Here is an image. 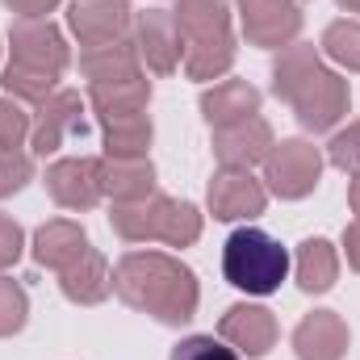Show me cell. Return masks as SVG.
Wrapping results in <instances>:
<instances>
[{
    "label": "cell",
    "instance_id": "7402d4cb",
    "mask_svg": "<svg viewBox=\"0 0 360 360\" xmlns=\"http://www.w3.org/2000/svg\"><path fill=\"white\" fill-rule=\"evenodd\" d=\"M323 46H327L331 59H340V63H348V68L360 72V25L356 21H335L323 34Z\"/></svg>",
    "mask_w": 360,
    "mask_h": 360
},
{
    "label": "cell",
    "instance_id": "f546056e",
    "mask_svg": "<svg viewBox=\"0 0 360 360\" xmlns=\"http://www.w3.org/2000/svg\"><path fill=\"white\" fill-rule=\"evenodd\" d=\"M344 243H348V260H352V269H360V222L356 226H348Z\"/></svg>",
    "mask_w": 360,
    "mask_h": 360
},
{
    "label": "cell",
    "instance_id": "4316f807",
    "mask_svg": "<svg viewBox=\"0 0 360 360\" xmlns=\"http://www.w3.org/2000/svg\"><path fill=\"white\" fill-rule=\"evenodd\" d=\"M25 134V113L8 101H0V151H13Z\"/></svg>",
    "mask_w": 360,
    "mask_h": 360
},
{
    "label": "cell",
    "instance_id": "3957f363",
    "mask_svg": "<svg viewBox=\"0 0 360 360\" xmlns=\"http://www.w3.org/2000/svg\"><path fill=\"white\" fill-rule=\"evenodd\" d=\"M172 17L184 38V72L188 76L210 80L231 68L235 46H231V17H226L222 0H180Z\"/></svg>",
    "mask_w": 360,
    "mask_h": 360
},
{
    "label": "cell",
    "instance_id": "d4e9b609",
    "mask_svg": "<svg viewBox=\"0 0 360 360\" xmlns=\"http://www.w3.org/2000/svg\"><path fill=\"white\" fill-rule=\"evenodd\" d=\"M331 164L344 168V172H352V176H360V122L331 139Z\"/></svg>",
    "mask_w": 360,
    "mask_h": 360
},
{
    "label": "cell",
    "instance_id": "603a6c76",
    "mask_svg": "<svg viewBox=\"0 0 360 360\" xmlns=\"http://www.w3.org/2000/svg\"><path fill=\"white\" fill-rule=\"evenodd\" d=\"M25 310H30V302H25V289H21L17 281L0 276V335H13V331H21V323H25Z\"/></svg>",
    "mask_w": 360,
    "mask_h": 360
},
{
    "label": "cell",
    "instance_id": "4fadbf2b",
    "mask_svg": "<svg viewBox=\"0 0 360 360\" xmlns=\"http://www.w3.org/2000/svg\"><path fill=\"white\" fill-rule=\"evenodd\" d=\"M222 340L248 356H264L276 340V323L264 306H231L222 319Z\"/></svg>",
    "mask_w": 360,
    "mask_h": 360
},
{
    "label": "cell",
    "instance_id": "e0dca14e",
    "mask_svg": "<svg viewBox=\"0 0 360 360\" xmlns=\"http://www.w3.org/2000/svg\"><path fill=\"white\" fill-rule=\"evenodd\" d=\"M139 42H143V55L155 72H172L180 59V30H176V17L172 13H143L139 17Z\"/></svg>",
    "mask_w": 360,
    "mask_h": 360
},
{
    "label": "cell",
    "instance_id": "8fae6325",
    "mask_svg": "<svg viewBox=\"0 0 360 360\" xmlns=\"http://www.w3.org/2000/svg\"><path fill=\"white\" fill-rule=\"evenodd\" d=\"M243 4V25H248V38L260 42V46H281L297 34L302 25V13L293 0H239Z\"/></svg>",
    "mask_w": 360,
    "mask_h": 360
},
{
    "label": "cell",
    "instance_id": "ffe728a7",
    "mask_svg": "<svg viewBox=\"0 0 360 360\" xmlns=\"http://www.w3.org/2000/svg\"><path fill=\"white\" fill-rule=\"evenodd\" d=\"M151 176L155 172H151L147 160H109V164H101V184L117 201H143L151 193Z\"/></svg>",
    "mask_w": 360,
    "mask_h": 360
},
{
    "label": "cell",
    "instance_id": "5b68a950",
    "mask_svg": "<svg viewBox=\"0 0 360 360\" xmlns=\"http://www.w3.org/2000/svg\"><path fill=\"white\" fill-rule=\"evenodd\" d=\"M113 226L122 239H164L172 248H184L201 235V218L188 201L168 197H143V201H122L113 210Z\"/></svg>",
    "mask_w": 360,
    "mask_h": 360
},
{
    "label": "cell",
    "instance_id": "9a60e30c",
    "mask_svg": "<svg viewBox=\"0 0 360 360\" xmlns=\"http://www.w3.org/2000/svg\"><path fill=\"white\" fill-rule=\"evenodd\" d=\"M80 96L76 92H59L42 105V117H38V130H34V147L46 155V151H59L63 139L72 134H84V117H80Z\"/></svg>",
    "mask_w": 360,
    "mask_h": 360
},
{
    "label": "cell",
    "instance_id": "1f68e13d",
    "mask_svg": "<svg viewBox=\"0 0 360 360\" xmlns=\"http://www.w3.org/2000/svg\"><path fill=\"white\" fill-rule=\"evenodd\" d=\"M340 4H344V8H356V13H360V0H340Z\"/></svg>",
    "mask_w": 360,
    "mask_h": 360
},
{
    "label": "cell",
    "instance_id": "f1b7e54d",
    "mask_svg": "<svg viewBox=\"0 0 360 360\" xmlns=\"http://www.w3.org/2000/svg\"><path fill=\"white\" fill-rule=\"evenodd\" d=\"M8 8H13V13H21L25 21H42V13H51V8H55V0H8Z\"/></svg>",
    "mask_w": 360,
    "mask_h": 360
},
{
    "label": "cell",
    "instance_id": "83f0119b",
    "mask_svg": "<svg viewBox=\"0 0 360 360\" xmlns=\"http://www.w3.org/2000/svg\"><path fill=\"white\" fill-rule=\"evenodd\" d=\"M17 252H21V226H17L13 218H4V214H0V269H4V264H13V260H17Z\"/></svg>",
    "mask_w": 360,
    "mask_h": 360
},
{
    "label": "cell",
    "instance_id": "5bb4252c",
    "mask_svg": "<svg viewBox=\"0 0 360 360\" xmlns=\"http://www.w3.org/2000/svg\"><path fill=\"white\" fill-rule=\"evenodd\" d=\"M293 348H297L302 360H340L344 348H348V327L331 310H314L293 331Z\"/></svg>",
    "mask_w": 360,
    "mask_h": 360
},
{
    "label": "cell",
    "instance_id": "7a4b0ae2",
    "mask_svg": "<svg viewBox=\"0 0 360 360\" xmlns=\"http://www.w3.org/2000/svg\"><path fill=\"white\" fill-rule=\"evenodd\" d=\"M272 80H276V84H272L276 96H285V101L297 109L302 126H310V130L335 126V122L344 117V109H348V84H344L340 76H331V72L314 59L310 46L285 51V55L276 59V68H272Z\"/></svg>",
    "mask_w": 360,
    "mask_h": 360
},
{
    "label": "cell",
    "instance_id": "d6986e66",
    "mask_svg": "<svg viewBox=\"0 0 360 360\" xmlns=\"http://www.w3.org/2000/svg\"><path fill=\"white\" fill-rule=\"evenodd\" d=\"M109 269H105V260L96 256V252H84L76 264H68L63 269V293L72 297V302H101L105 293H109Z\"/></svg>",
    "mask_w": 360,
    "mask_h": 360
},
{
    "label": "cell",
    "instance_id": "cb8c5ba5",
    "mask_svg": "<svg viewBox=\"0 0 360 360\" xmlns=\"http://www.w3.org/2000/svg\"><path fill=\"white\" fill-rule=\"evenodd\" d=\"M172 360H239V352L226 344V340H214V335H188L172 348Z\"/></svg>",
    "mask_w": 360,
    "mask_h": 360
},
{
    "label": "cell",
    "instance_id": "52a82bcc",
    "mask_svg": "<svg viewBox=\"0 0 360 360\" xmlns=\"http://www.w3.org/2000/svg\"><path fill=\"white\" fill-rule=\"evenodd\" d=\"M264 160H269L272 193H281V197H306L319 184V168H323L319 151L310 143H302V139H289V143L272 147Z\"/></svg>",
    "mask_w": 360,
    "mask_h": 360
},
{
    "label": "cell",
    "instance_id": "484cf974",
    "mask_svg": "<svg viewBox=\"0 0 360 360\" xmlns=\"http://www.w3.org/2000/svg\"><path fill=\"white\" fill-rule=\"evenodd\" d=\"M25 180H30V160L17 147L13 151H0V197L4 193H17Z\"/></svg>",
    "mask_w": 360,
    "mask_h": 360
},
{
    "label": "cell",
    "instance_id": "277c9868",
    "mask_svg": "<svg viewBox=\"0 0 360 360\" xmlns=\"http://www.w3.org/2000/svg\"><path fill=\"white\" fill-rule=\"evenodd\" d=\"M285 272H289L285 248L260 226H239L222 248V276L243 293H256V297L276 293Z\"/></svg>",
    "mask_w": 360,
    "mask_h": 360
},
{
    "label": "cell",
    "instance_id": "6da1fadb",
    "mask_svg": "<svg viewBox=\"0 0 360 360\" xmlns=\"http://www.w3.org/2000/svg\"><path fill=\"white\" fill-rule=\"evenodd\" d=\"M113 289L134 306L155 314L160 323H188L197 310V281L172 256L160 252H134L117 264Z\"/></svg>",
    "mask_w": 360,
    "mask_h": 360
},
{
    "label": "cell",
    "instance_id": "ac0fdd59",
    "mask_svg": "<svg viewBox=\"0 0 360 360\" xmlns=\"http://www.w3.org/2000/svg\"><path fill=\"white\" fill-rule=\"evenodd\" d=\"M89 252V239H84V231L76 226V222H46L38 235H34V256H38V264H46V269H68V264H76L80 256Z\"/></svg>",
    "mask_w": 360,
    "mask_h": 360
},
{
    "label": "cell",
    "instance_id": "7c38bea8",
    "mask_svg": "<svg viewBox=\"0 0 360 360\" xmlns=\"http://www.w3.org/2000/svg\"><path fill=\"white\" fill-rule=\"evenodd\" d=\"M222 168H248L256 160H264L272 151V130L264 117H248L231 130H218V143H214Z\"/></svg>",
    "mask_w": 360,
    "mask_h": 360
},
{
    "label": "cell",
    "instance_id": "30bf717a",
    "mask_svg": "<svg viewBox=\"0 0 360 360\" xmlns=\"http://www.w3.org/2000/svg\"><path fill=\"white\" fill-rule=\"evenodd\" d=\"M46 188L59 205L68 210H89L92 201L105 193L101 184V164L96 160H59L51 172H46Z\"/></svg>",
    "mask_w": 360,
    "mask_h": 360
},
{
    "label": "cell",
    "instance_id": "44dd1931",
    "mask_svg": "<svg viewBox=\"0 0 360 360\" xmlns=\"http://www.w3.org/2000/svg\"><path fill=\"white\" fill-rule=\"evenodd\" d=\"M335 252H331V243H323V239H306L302 248H297V285L306 289V293H323V289H331L335 285Z\"/></svg>",
    "mask_w": 360,
    "mask_h": 360
},
{
    "label": "cell",
    "instance_id": "9c48e42d",
    "mask_svg": "<svg viewBox=\"0 0 360 360\" xmlns=\"http://www.w3.org/2000/svg\"><path fill=\"white\" fill-rule=\"evenodd\" d=\"M130 21V0H76L72 4V30L84 46L122 42V30Z\"/></svg>",
    "mask_w": 360,
    "mask_h": 360
},
{
    "label": "cell",
    "instance_id": "8992f818",
    "mask_svg": "<svg viewBox=\"0 0 360 360\" xmlns=\"http://www.w3.org/2000/svg\"><path fill=\"white\" fill-rule=\"evenodd\" d=\"M63 63H68V46H63L55 25H46V21L13 25V63L8 68L42 76V80H55L63 72Z\"/></svg>",
    "mask_w": 360,
    "mask_h": 360
},
{
    "label": "cell",
    "instance_id": "ba28073f",
    "mask_svg": "<svg viewBox=\"0 0 360 360\" xmlns=\"http://www.w3.org/2000/svg\"><path fill=\"white\" fill-rule=\"evenodd\" d=\"M210 210L222 222L256 218L264 210V188H260V180L248 176V168H222L210 184Z\"/></svg>",
    "mask_w": 360,
    "mask_h": 360
},
{
    "label": "cell",
    "instance_id": "2e32d148",
    "mask_svg": "<svg viewBox=\"0 0 360 360\" xmlns=\"http://www.w3.org/2000/svg\"><path fill=\"white\" fill-rule=\"evenodd\" d=\"M201 109H205V122L214 130H231V126L256 117L260 92L252 89V84H243V80H226V84H218L214 92L201 96Z\"/></svg>",
    "mask_w": 360,
    "mask_h": 360
},
{
    "label": "cell",
    "instance_id": "4dcf8cb0",
    "mask_svg": "<svg viewBox=\"0 0 360 360\" xmlns=\"http://www.w3.org/2000/svg\"><path fill=\"white\" fill-rule=\"evenodd\" d=\"M352 210L360 214V176H356V184H352Z\"/></svg>",
    "mask_w": 360,
    "mask_h": 360
}]
</instances>
